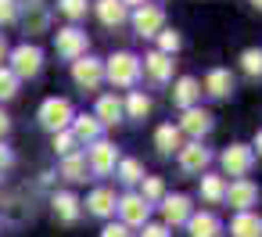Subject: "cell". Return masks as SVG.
I'll return each mask as SVG.
<instances>
[{
	"label": "cell",
	"mask_w": 262,
	"mask_h": 237,
	"mask_svg": "<svg viewBox=\"0 0 262 237\" xmlns=\"http://www.w3.org/2000/svg\"><path fill=\"white\" fill-rule=\"evenodd\" d=\"M104 76H108L115 87H133V83L140 79V58H133V54H126V51H119V54H112V58H108Z\"/></svg>",
	"instance_id": "6da1fadb"
},
{
	"label": "cell",
	"mask_w": 262,
	"mask_h": 237,
	"mask_svg": "<svg viewBox=\"0 0 262 237\" xmlns=\"http://www.w3.org/2000/svg\"><path fill=\"white\" fill-rule=\"evenodd\" d=\"M72 104L65 101V97H47L43 104H40V126L43 130H51V133H61V130H69L72 126Z\"/></svg>",
	"instance_id": "7a4b0ae2"
},
{
	"label": "cell",
	"mask_w": 262,
	"mask_h": 237,
	"mask_svg": "<svg viewBox=\"0 0 262 237\" xmlns=\"http://www.w3.org/2000/svg\"><path fill=\"white\" fill-rule=\"evenodd\" d=\"M40 69H43V54H40V47H33V44H18V47L11 51V72H15L18 79H33V76H40Z\"/></svg>",
	"instance_id": "3957f363"
},
{
	"label": "cell",
	"mask_w": 262,
	"mask_h": 237,
	"mask_svg": "<svg viewBox=\"0 0 262 237\" xmlns=\"http://www.w3.org/2000/svg\"><path fill=\"white\" fill-rule=\"evenodd\" d=\"M219 162H223V169H226L230 176L248 180V173H251V165H255V151H251L248 144H230V147L219 155Z\"/></svg>",
	"instance_id": "277c9868"
},
{
	"label": "cell",
	"mask_w": 262,
	"mask_h": 237,
	"mask_svg": "<svg viewBox=\"0 0 262 237\" xmlns=\"http://www.w3.org/2000/svg\"><path fill=\"white\" fill-rule=\"evenodd\" d=\"M54 47L65 61H79V58H86V33L76 29V26H65V29H58Z\"/></svg>",
	"instance_id": "5b68a950"
},
{
	"label": "cell",
	"mask_w": 262,
	"mask_h": 237,
	"mask_svg": "<svg viewBox=\"0 0 262 237\" xmlns=\"http://www.w3.org/2000/svg\"><path fill=\"white\" fill-rule=\"evenodd\" d=\"M72 79L83 90H97L101 79H104V65L97 58H79V61H72Z\"/></svg>",
	"instance_id": "8992f818"
},
{
	"label": "cell",
	"mask_w": 262,
	"mask_h": 237,
	"mask_svg": "<svg viewBox=\"0 0 262 237\" xmlns=\"http://www.w3.org/2000/svg\"><path fill=\"white\" fill-rule=\"evenodd\" d=\"M115 165H119V151H115V144H108V140H97V144H90L86 169H94L97 176H108Z\"/></svg>",
	"instance_id": "52a82bcc"
},
{
	"label": "cell",
	"mask_w": 262,
	"mask_h": 237,
	"mask_svg": "<svg viewBox=\"0 0 262 237\" xmlns=\"http://www.w3.org/2000/svg\"><path fill=\"white\" fill-rule=\"evenodd\" d=\"M162 26H165V11H162V8L144 4V8H137V11H133V29H137L140 36H158V33H162Z\"/></svg>",
	"instance_id": "ba28073f"
},
{
	"label": "cell",
	"mask_w": 262,
	"mask_h": 237,
	"mask_svg": "<svg viewBox=\"0 0 262 237\" xmlns=\"http://www.w3.org/2000/svg\"><path fill=\"white\" fill-rule=\"evenodd\" d=\"M223 198H226L237 212H248V208L258 201V187H255L251 180H233V183L223 190Z\"/></svg>",
	"instance_id": "9c48e42d"
},
{
	"label": "cell",
	"mask_w": 262,
	"mask_h": 237,
	"mask_svg": "<svg viewBox=\"0 0 262 237\" xmlns=\"http://www.w3.org/2000/svg\"><path fill=\"white\" fill-rule=\"evenodd\" d=\"M115 208L122 212V226H144V223H147V212H151V205H147L140 194H126V198H119Z\"/></svg>",
	"instance_id": "30bf717a"
},
{
	"label": "cell",
	"mask_w": 262,
	"mask_h": 237,
	"mask_svg": "<svg viewBox=\"0 0 262 237\" xmlns=\"http://www.w3.org/2000/svg\"><path fill=\"white\" fill-rule=\"evenodd\" d=\"M176 130L187 133V137H194V140H201V137L212 130V112H205V108H187Z\"/></svg>",
	"instance_id": "8fae6325"
},
{
	"label": "cell",
	"mask_w": 262,
	"mask_h": 237,
	"mask_svg": "<svg viewBox=\"0 0 262 237\" xmlns=\"http://www.w3.org/2000/svg\"><path fill=\"white\" fill-rule=\"evenodd\" d=\"M176 155H180V169H183V173H201V169L212 162V151H208V147H201V140L183 144Z\"/></svg>",
	"instance_id": "7c38bea8"
},
{
	"label": "cell",
	"mask_w": 262,
	"mask_h": 237,
	"mask_svg": "<svg viewBox=\"0 0 262 237\" xmlns=\"http://www.w3.org/2000/svg\"><path fill=\"white\" fill-rule=\"evenodd\" d=\"M198 97H201V83L194 79V76H183V79H176V87H172V104L176 108H198Z\"/></svg>",
	"instance_id": "4fadbf2b"
},
{
	"label": "cell",
	"mask_w": 262,
	"mask_h": 237,
	"mask_svg": "<svg viewBox=\"0 0 262 237\" xmlns=\"http://www.w3.org/2000/svg\"><path fill=\"white\" fill-rule=\"evenodd\" d=\"M162 216H165L162 226H180V223H187V219H190V198L169 194V198L162 201Z\"/></svg>",
	"instance_id": "5bb4252c"
},
{
	"label": "cell",
	"mask_w": 262,
	"mask_h": 237,
	"mask_svg": "<svg viewBox=\"0 0 262 237\" xmlns=\"http://www.w3.org/2000/svg\"><path fill=\"white\" fill-rule=\"evenodd\" d=\"M101 130H104V126H101L94 115H76L69 133L76 137V144H97V140H101Z\"/></svg>",
	"instance_id": "9a60e30c"
},
{
	"label": "cell",
	"mask_w": 262,
	"mask_h": 237,
	"mask_svg": "<svg viewBox=\"0 0 262 237\" xmlns=\"http://www.w3.org/2000/svg\"><path fill=\"white\" fill-rule=\"evenodd\" d=\"M172 65H176L172 58H165V54L151 51V54L144 58V65H140V69H144V72H147L155 83H165V79H172Z\"/></svg>",
	"instance_id": "2e32d148"
},
{
	"label": "cell",
	"mask_w": 262,
	"mask_h": 237,
	"mask_svg": "<svg viewBox=\"0 0 262 237\" xmlns=\"http://www.w3.org/2000/svg\"><path fill=\"white\" fill-rule=\"evenodd\" d=\"M205 94H212V97H230L233 94V76H230V69H212L208 76H205V87H201Z\"/></svg>",
	"instance_id": "e0dca14e"
},
{
	"label": "cell",
	"mask_w": 262,
	"mask_h": 237,
	"mask_svg": "<svg viewBox=\"0 0 262 237\" xmlns=\"http://www.w3.org/2000/svg\"><path fill=\"white\" fill-rule=\"evenodd\" d=\"M115 205H119V198H115V190H108V187H97V190L86 198V208H90L94 216H101V219L115 216Z\"/></svg>",
	"instance_id": "ac0fdd59"
},
{
	"label": "cell",
	"mask_w": 262,
	"mask_h": 237,
	"mask_svg": "<svg viewBox=\"0 0 262 237\" xmlns=\"http://www.w3.org/2000/svg\"><path fill=\"white\" fill-rule=\"evenodd\" d=\"M97 18L108 26V29H115V26H122L126 18H129V11H126V4L122 0H97Z\"/></svg>",
	"instance_id": "d6986e66"
},
{
	"label": "cell",
	"mask_w": 262,
	"mask_h": 237,
	"mask_svg": "<svg viewBox=\"0 0 262 237\" xmlns=\"http://www.w3.org/2000/svg\"><path fill=\"white\" fill-rule=\"evenodd\" d=\"M187 230H190V237H215L219 233V219L212 212H190Z\"/></svg>",
	"instance_id": "ffe728a7"
},
{
	"label": "cell",
	"mask_w": 262,
	"mask_h": 237,
	"mask_svg": "<svg viewBox=\"0 0 262 237\" xmlns=\"http://www.w3.org/2000/svg\"><path fill=\"white\" fill-rule=\"evenodd\" d=\"M230 233L233 237H262V219L255 212H237L230 223Z\"/></svg>",
	"instance_id": "44dd1931"
},
{
	"label": "cell",
	"mask_w": 262,
	"mask_h": 237,
	"mask_svg": "<svg viewBox=\"0 0 262 237\" xmlns=\"http://www.w3.org/2000/svg\"><path fill=\"white\" fill-rule=\"evenodd\" d=\"M101 126H115L119 119H122V101L115 97V94H104L101 101H97V115H94Z\"/></svg>",
	"instance_id": "7402d4cb"
},
{
	"label": "cell",
	"mask_w": 262,
	"mask_h": 237,
	"mask_svg": "<svg viewBox=\"0 0 262 237\" xmlns=\"http://www.w3.org/2000/svg\"><path fill=\"white\" fill-rule=\"evenodd\" d=\"M155 147H158V155H172V151L183 147V133H180L176 126H158V133H155Z\"/></svg>",
	"instance_id": "603a6c76"
},
{
	"label": "cell",
	"mask_w": 262,
	"mask_h": 237,
	"mask_svg": "<svg viewBox=\"0 0 262 237\" xmlns=\"http://www.w3.org/2000/svg\"><path fill=\"white\" fill-rule=\"evenodd\" d=\"M54 216L61 219V223H76L79 219V201H76V194H69V190H61V194H54Z\"/></svg>",
	"instance_id": "cb8c5ba5"
},
{
	"label": "cell",
	"mask_w": 262,
	"mask_h": 237,
	"mask_svg": "<svg viewBox=\"0 0 262 237\" xmlns=\"http://www.w3.org/2000/svg\"><path fill=\"white\" fill-rule=\"evenodd\" d=\"M61 176H65V180H72V183L86 180V155H79V151L65 155V162H61Z\"/></svg>",
	"instance_id": "d4e9b609"
},
{
	"label": "cell",
	"mask_w": 262,
	"mask_h": 237,
	"mask_svg": "<svg viewBox=\"0 0 262 237\" xmlns=\"http://www.w3.org/2000/svg\"><path fill=\"white\" fill-rule=\"evenodd\" d=\"M122 112H126L129 119H147V115H151V97L140 94V90H129V101H126Z\"/></svg>",
	"instance_id": "484cf974"
},
{
	"label": "cell",
	"mask_w": 262,
	"mask_h": 237,
	"mask_svg": "<svg viewBox=\"0 0 262 237\" xmlns=\"http://www.w3.org/2000/svg\"><path fill=\"white\" fill-rule=\"evenodd\" d=\"M26 26H29V33H40L47 26V11H43L40 0H29L26 4Z\"/></svg>",
	"instance_id": "4316f807"
},
{
	"label": "cell",
	"mask_w": 262,
	"mask_h": 237,
	"mask_svg": "<svg viewBox=\"0 0 262 237\" xmlns=\"http://www.w3.org/2000/svg\"><path fill=\"white\" fill-rule=\"evenodd\" d=\"M223 190H226V183H223V176H201V198L205 201H223Z\"/></svg>",
	"instance_id": "83f0119b"
},
{
	"label": "cell",
	"mask_w": 262,
	"mask_h": 237,
	"mask_svg": "<svg viewBox=\"0 0 262 237\" xmlns=\"http://www.w3.org/2000/svg\"><path fill=\"white\" fill-rule=\"evenodd\" d=\"M180 47H183V40H180V33H176V29H162V33H158V54L172 58Z\"/></svg>",
	"instance_id": "f1b7e54d"
},
{
	"label": "cell",
	"mask_w": 262,
	"mask_h": 237,
	"mask_svg": "<svg viewBox=\"0 0 262 237\" xmlns=\"http://www.w3.org/2000/svg\"><path fill=\"white\" fill-rule=\"evenodd\" d=\"M119 180H122V183H140V180H144V165H140L137 158H122V162H119Z\"/></svg>",
	"instance_id": "f546056e"
},
{
	"label": "cell",
	"mask_w": 262,
	"mask_h": 237,
	"mask_svg": "<svg viewBox=\"0 0 262 237\" xmlns=\"http://www.w3.org/2000/svg\"><path fill=\"white\" fill-rule=\"evenodd\" d=\"M241 69H244L248 76H262V51H258V47H248V51L241 54Z\"/></svg>",
	"instance_id": "4dcf8cb0"
},
{
	"label": "cell",
	"mask_w": 262,
	"mask_h": 237,
	"mask_svg": "<svg viewBox=\"0 0 262 237\" xmlns=\"http://www.w3.org/2000/svg\"><path fill=\"white\" fill-rule=\"evenodd\" d=\"M18 94V76L11 69H0V101H11Z\"/></svg>",
	"instance_id": "1f68e13d"
},
{
	"label": "cell",
	"mask_w": 262,
	"mask_h": 237,
	"mask_svg": "<svg viewBox=\"0 0 262 237\" xmlns=\"http://www.w3.org/2000/svg\"><path fill=\"white\" fill-rule=\"evenodd\" d=\"M140 183H144V194H140V198H144L147 205H151V201H158V198L165 194V187H162V180H158V176H144Z\"/></svg>",
	"instance_id": "d6a6232c"
},
{
	"label": "cell",
	"mask_w": 262,
	"mask_h": 237,
	"mask_svg": "<svg viewBox=\"0 0 262 237\" xmlns=\"http://www.w3.org/2000/svg\"><path fill=\"white\" fill-rule=\"evenodd\" d=\"M58 11L65 18H83L86 15V0H58Z\"/></svg>",
	"instance_id": "836d02e7"
},
{
	"label": "cell",
	"mask_w": 262,
	"mask_h": 237,
	"mask_svg": "<svg viewBox=\"0 0 262 237\" xmlns=\"http://www.w3.org/2000/svg\"><path fill=\"white\" fill-rule=\"evenodd\" d=\"M54 151L65 158V155H72L76 151V137L69 133V130H61V133H54Z\"/></svg>",
	"instance_id": "e575fe53"
},
{
	"label": "cell",
	"mask_w": 262,
	"mask_h": 237,
	"mask_svg": "<svg viewBox=\"0 0 262 237\" xmlns=\"http://www.w3.org/2000/svg\"><path fill=\"white\" fill-rule=\"evenodd\" d=\"M18 18V0H0V26H11Z\"/></svg>",
	"instance_id": "d590c367"
},
{
	"label": "cell",
	"mask_w": 262,
	"mask_h": 237,
	"mask_svg": "<svg viewBox=\"0 0 262 237\" xmlns=\"http://www.w3.org/2000/svg\"><path fill=\"white\" fill-rule=\"evenodd\" d=\"M101 237H133V233H129V226H122V223H108V226L101 230Z\"/></svg>",
	"instance_id": "8d00e7d4"
},
{
	"label": "cell",
	"mask_w": 262,
	"mask_h": 237,
	"mask_svg": "<svg viewBox=\"0 0 262 237\" xmlns=\"http://www.w3.org/2000/svg\"><path fill=\"white\" fill-rule=\"evenodd\" d=\"M140 237H169V226H162V223H144V233Z\"/></svg>",
	"instance_id": "74e56055"
},
{
	"label": "cell",
	"mask_w": 262,
	"mask_h": 237,
	"mask_svg": "<svg viewBox=\"0 0 262 237\" xmlns=\"http://www.w3.org/2000/svg\"><path fill=\"white\" fill-rule=\"evenodd\" d=\"M11 162H15V158H11V151H8L4 144H0V173H4V169H8Z\"/></svg>",
	"instance_id": "f35d334b"
},
{
	"label": "cell",
	"mask_w": 262,
	"mask_h": 237,
	"mask_svg": "<svg viewBox=\"0 0 262 237\" xmlns=\"http://www.w3.org/2000/svg\"><path fill=\"white\" fill-rule=\"evenodd\" d=\"M8 130H11V119H8V112H0V140L8 137Z\"/></svg>",
	"instance_id": "ab89813d"
},
{
	"label": "cell",
	"mask_w": 262,
	"mask_h": 237,
	"mask_svg": "<svg viewBox=\"0 0 262 237\" xmlns=\"http://www.w3.org/2000/svg\"><path fill=\"white\" fill-rule=\"evenodd\" d=\"M122 4H126V8H144L147 0H122Z\"/></svg>",
	"instance_id": "60d3db41"
},
{
	"label": "cell",
	"mask_w": 262,
	"mask_h": 237,
	"mask_svg": "<svg viewBox=\"0 0 262 237\" xmlns=\"http://www.w3.org/2000/svg\"><path fill=\"white\" fill-rule=\"evenodd\" d=\"M255 147H258V155H262V130L255 133Z\"/></svg>",
	"instance_id": "b9f144b4"
},
{
	"label": "cell",
	"mask_w": 262,
	"mask_h": 237,
	"mask_svg": "<svg viewBox=\"0 0 262 237\" xmlns=\"http://www.w3.org/2000/svg\"><path fill=\"white\" fill-rule=\"evenodd\" d=\"M4 54H8V44H4V36H0V61H4Z\"/></svg>",
	"instance_id": "7bdbcfd3"
},
{
	"label": "cell",
	"mask_w": 262,
	"mask_h": 237,
	"mask_svg": "<svg viewBox=\"0 0 262 237\" xmlns=\"http://www.w3.org/2000/svg\"><path fill=\"white\" fill-rule=\"evenodd\" d=\"M251 4H255V8H258V11H262V0H251Z\"/></svg>",
	"instance_id": "ee69618b"
}]
</instances>
